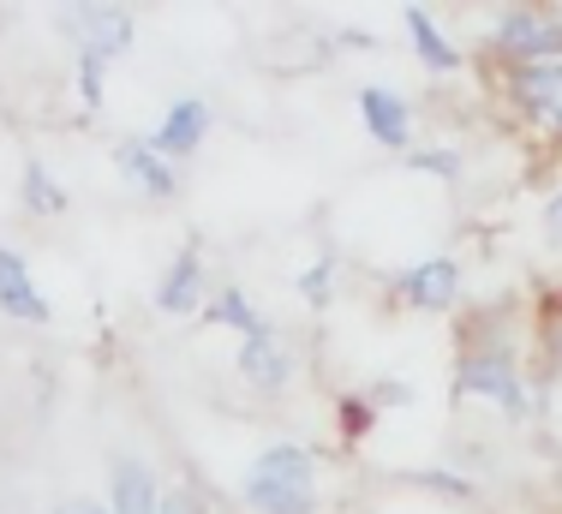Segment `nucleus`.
<instances>
[{
  "instance_id": "nucleus-1",
  "label": "nucleus",
  "mask_w": 562,
  "mask_h": 514,
  "mask_svg": "<svg viewBox=\"0 0 562 514\" xmlns=\"http://www.w3.org/2000/svg\"><path fill=\"white\" fill-rule=\"evenodd\" d=\"M454 395L479 401V407H497L503 418H532L539 395H532L527 371H520L515 342L497 329H467V347L454 359Z\"/></svg>"
},
{
  "instance_id": "nucleus-2",
  "label": "nucleus",
  "mask_w": 562,
  "mask_h": 514,
  "mask_svg": "<svg viewBox=\"0 0 562 514\" xmlns=\"http://www.w3.org/2000/svg\"><path fill=\"white\" fill-rule=\"evenodd\" d=\"M239 509L246 514H317L324 484H317L312 443H270L239 472Z\"/></svg>"
},
{
  "instance_id": "nucleus-3",
  "label": "nucleus",
  "mask_w": 562,
  "mask_h": 514,
  "mask_svg": "<svg viewBox=\"0 0 562 514\" xmlns=\"http://www.w3.org/2000/svg\"><path fill=\"white\" fill-rule=\"evenodd\" d=\"M485 48L503 72L515 66H551L562 60V12L551 7H497L485 24Z\"/></svg>"
},
{
  "instance_id": "nucleus-4",
  "label": "nucleus",
  "mask_w": 562,
  "mask_h": 514,
  "mask_svg": "<svg viewBox=\"0 0 562 514\" xmlns=\"http://www.w3.org/2000/svg\"><path fill=\"white\" fill-rule=\"evenodd\" d=\"M60 36L72 43V54L120 60V54L138 43V19L126 7H60Z\"/></svg>"
},
{
  "instance_id": "nucleus-5",
  "label": "nucleus",
  "mask_w": 562,
  "mask_h": 514,
  "mask_svg": "<svg viewBox=\"0 0 562 514\" xmlns=\"http://www.w3.org/2000/svg\"><path fill=\"white\" fill-rule=\"evenodd\" d=\"M234 377L251 389V395L276 401L281 389L300 377V354L288 347V335L281 329H263V335H246V342L234 347Z\"/></svg>"
},
{
  "instance_id": "nucleus-6",
  "label": "nucleus",
  "mask_w": 562,
  "mask_h": 514,
  "mask_svg": "<svg viewBox=\"0 0 562 514\" xmlns=\"http://www.w3.org/2000/svg\"><path fill=\"white\" fill-rule=\"evenodd\" d=\"M461 288H467L461 264L443 257V252L419 257V264H407L395 276V300L407 305V311H425V317H443V311H454V305H461Z\"/></svg>"
},
{
  "instance_id": "nucleus-7",
  "label": "nucleus",
  "mask_w": 562,
  "mask_h": 514,
  "mask_svg": "<svg viewBox=\"0 0 562 514\" xmlns=\"http://www.w3.org/2000/svg\"><path fill=\"white\" fill-rule=\"evenodd\" d=\"M503 90H508V102L520 108V120H532L539 132H551L562 144V60L515 66V72H503Z\"/></svg>"
},
{
  "instance_id": "nucleus-8",
  "label": "nucleus",
  "mask_w": 562,
  "mask_h": 514,
  "mask_svg": "<svg viewBox=\"0 0 562 514\" xmlns=\"http://www.w3.org/2000/svg\"><path fill=\"white\" fill-rule=\"evenodd\" d=\"M210 126H216V108H210L204 97H173L162 108V120L150 126V144H156V156H162V161H186V156L204 150Z\"/></svg>"
},
{
  "instance_id": "nucleus-9",
  "label": "nucleus",
  "mask_w": 562,
  "mask_h": 514,
  "mask_svg": "<svg viewBox=\"0 0 562 514\" xmlns=\"http://www.w3.org/2000/svg\"><path fill=\"white\" fill-rule=\"evenodd\" d=\"M156 311L162 317H198L204 311V300H210V269H204V252L198 246H180L168 257V269L156 276Z\"/></svg>"
},
{
  "instance_id": "nucleus-10",
  "label": "nucleus",
  "mask_w": 562,
  "mask_h": 514,
  "mask_svg": "<svg viewBox=\"0 0 562 514\" xmlns=\"http://www.w3.org/2000/svg\"><path fill=\"white\" fill-rule=\"evenodd\" d=\"M359 126H366V138L378 144V150H413V102L401 97L390 85H359Z\"/></svg>"
},
{
  "instance_id": "nucleus-11",
  "label": "nucleus",
  "mask_w": 562,
  "mask_h": 514,
  "mask_svg": "<svg viewBox=\"0 0 562 514\" xmlns=\"http://www.w3.org/2000/svg\"><path fill=\"white\" fill-rule=\"evenodd\" d=\"M162 491L168 484L156 479V467L132 449H114L109 455V514H162Z\"/></svg>"
},
{
  "instance_id": "nucleus-12",
  "label": "nucleus",
  "mask_w": 562,
  "mask_h": 514,
  "mask_svg": "<svg viewBox=\"0 0 562 514\" xmlns=\"http://www.w3.org/2000/svg\"><path fill=\"white\" fill-rule=\"evenodd\" d=\"M114 174L144 198V204H168V198L180 192V174H173V161L156 156L150 138H114Z\"/></svg>"
},
{
  "instance_id": "nucleus-13",
  "label": "nucleus",
  "mask_w": 562,
  "mask_h": 514,
  "mask_svg": "<svg viewBox=\"0 0 562 514\" xmlns=\"http://www.w3.org/2000/svg\"><path fill=\"white\" fill-rule=\"evenodd\" d=\"M0 317L12 323H48L55 317V305L43 300V288H36L31 264H24L19 246H0Z\"/></svg>"
},
{
  "instance_id": "nucleus-14",
  "label": "nucleus",
  "mask_w": 562,
  "mask_h": 514,
  "mask_svg": "<svg viewBox=\"0 0 562 514\" xmlns=\"http://www.w3.org/2000/svg\"><path fill=\"white\" fill-rule=\"evenodd\" d=\"M401 31H407V43H413V54H419L431 72H461V48L443 36V24H437V12L431 7H401Z\"/></svg>"
},
{
  "instance_id": "nucleus-15",
  "label": "nucleus",
  "mask_w": 562,
  "mask_h": 514,
  "mask_svg": "<svg viewBox=\"0 0 562 514\" xmlns=\"http://www.w3.org/2000/svg\"><path fill=\"white\" fill-rule=\"evenodd\" d=\"M19 204H24V215H36V222H60V215L72 210V198H66V186L55 180V168H48L43 156H31L19 168Z\"/></svg>"
},
{
  "instance_id": "nucleus-16",
  "label": "nucleus",
  "mask_w": 562,
  "mask_h": 514,
  "mask_svg": "<svg viewBox=\"0 0 562 514\" xmlns=\"http://www.w3.org/2000/svg\"><path fill=\"white\" fill-rule=\"evenodd\" d=\"M198 317H204V323H216V329H234L239 342H246V335H263V329H276V323L263 317L258 305H251V293H246V288H222V293H210Z\"/></svg>"
},
{
  "instance_id": "nucleus-17",
  "label": "nucleus",
  "mask_w": 562,
  "mask_h": 514,
  "mask_svg": "<svg viewBox=\"0 0 562 514\" xmlns=\"http://www.w3.org/2000/svg\"><path fill=\"white\" fill-rule=\"evenodd\" d=\"M109 72H114V60H102V54H72V85H78L85 114H97L109 102Z\"/></svg>"
},
{
  "instance_id": "nucleus-18",
  "label": "nucleus",
  "mask_w": 562,
  "mask_h": 514,
  "mask_svg": "<svg viewBox=\"0 0 562 514\" xmlns=\"http://www.w3.org/2000/svg\"><path fill=\"white\" fill-rule=\"evenodd\" d=\"M336 269H341V264H336V252H324V257H317V264L300 276V300L312 305V311H324V305H329V293H336Z\"/></svg>"
},
{
  "instance_id": "nucleus-19",
  "label": "nucleus",
  "mask_w": 562,
  "mask_h": 514,
  "mask_svg": "<svg viewBox=\"0 0 562 514\" xmlns=\"http://www.w3.org/2000/svg\"><path fill=\"white\" fill-rule=\"evenodd\" d=\"M371 418H378V407H371L366 395H347V401H341V437H347V443H359Z\"/></svg>"
},
{
  "instance_id": "nucleus-20",
  "label": "nucleus",
  "mask_w": 562,
  "mask_h": 514,
  "mask_svg": "<svg viewBox=\"0 0 562 514\" xmlns=\"http://www.w3.org/2000/svg\"><path fill=\"white\" fill-rule=\"evenodd\" d=\"M419 174H443V180H461V150H413L407 156Z\"/></svg>"
},
{
  "instance_id": "nucleus-21",
  "label": "nucleus",
  "mask_w": 562,
  "mask_h": 514,
  "mask_svg": "<svg viewBox=\"0 0 562 514\" xmlns=\"http://www.w3.org/2000/svg\"><path fill=\"white\" fill-rule=\"evenodd\" d=\"M539 227H544V239H551V252H562V186H551V192H544Z\"/></svg>"
},
{
  "instance_id": "nucleus-22",
  "label": "nucleus",
  "mask_w": 562,
  "mask_h": 514,
  "mask_svg": "<svg viewBox=\"0 0 562 514\" xmlns=\"http://www.w3.org/2000/svg\"><path fill=\"white\" fill-rule=\"evenodd\" d=\"M162 514H204V496L192 484H168L162 491Z\"/></svg>"
},
{
  "instance_id": "nucleus-23",
  "label": "nucleus",
  "mask_w": 562,
  "mask_h": 514,
  "mask_svg": "<svg viewBox=\"0 0 562 514\" xmlns=\"http://www.w3.org/2000/svg\"><path fill=\"white\" fill-rule=\"evenodd\" d=\"M48 514H109V503H102V496H60Z\"/></svg>"
}]
</instances>
